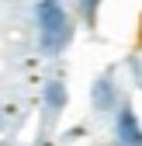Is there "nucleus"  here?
<instances>
[{
	"mask_svg": "<svg viewBox=\"0 0 142 146\" xmlns=\"http://www.w3.org/2000/svg\"><path fill=\"white\" fill-rule=\"evenodd\" d=\"M80 4V11H83V17L87 21H94V11H97V0H76Z\"/></svg>",
	"mask_w": 142,
	"mask_h": 146,
	"instance_id": "39448f33",
	"label": "nucleus"
},
{
	"mask_svg": "<svg viewBox=\"0 0 142 146\" xmlns=\"http://www.w3.org/2000/svg\"><path fill=\"white\" fill-rule=\"evenodd\" d=\"M114 136H118V146H142V125H139V118L128 104L114 118Z\"/></svg>",
	"mask_w": 142,
	"mask_h": 146,
	"instance_id": "f03ea898",
	"label": "nucleus"
},
{
	"mask_svg": "<svg viewBox=\"0 0 142 146\" xmlns=\"http://www.w3.org/2000/svg\"><path fill=\"white\" fill-rule=\"evenodd\" d=\"M0 125H4V111H0Z\"/></svg>",
	"mask_w": 142,
	"mask_h": 146,
	"instance_id": "423d86ee",
	"label": "nucleus"
},
{
	"mask_svg": "<svg viewBox=\"0 0 142 146\" xmlns=\"http://www.w3.org/2000/svg\"><path fill=\"white\" fill-rule=\"evenodd\" d=\"M62 104H66V87H62L59 80L45 84V108H49V111H59Z\"/></svg>",
	"mask_w": 142,
	"mask_h": 146,
	"instance_id": "20e7f679",
	"label": "nucleus"
},
{
	"mask_svg": "<svg viewBox=\"0 0 142 146\" xmlns=\"http://www.w3.org/2000/svg\"><path fill=\"white\" fill-rule=\"evenodd\" d=\"M35 21H38V45L45 52H62L69 42V14L59 0H38L35 4Z\"/></svg>",
	"mask_w": 142,
	"mask_h": 146,
	"instance_id": "f257e3e1",
	"label": "nucleus"
},
{
	"mask_svg": "<svg viewBox=\"0 0 142 146\" xmlns=\"http://www.w3.org/2000/svg\"><path fill=\"white\" fill-rule=\"evenodd\" d=\"M90 101H94V108L97 111H111L114 108V84H111V77H101L97 84H94V90H90Z\"/></svg>",
	"mask_w": 142,
	"mask_h": 146,
	"instance_id": "7ed1b4c3",
	"label": "nucleus"
}]
</instances>
